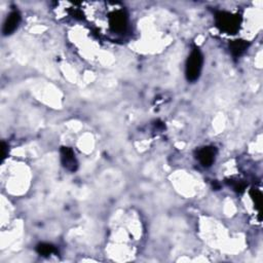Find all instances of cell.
Instances as JSON below:
<instances>
[{
  "label": "cell",
  "instance_id": "1",
  "mask_svg": "<svg viewBox=\"0 0 263 263\" xmlns=\"http://www.w3.org/2000/svg\"><path fill=\"white\" fill-rule=\"evenodd\" d=\"M215 23L223 32L227 34H236L240 30L242 18L239 14H234L228 11H218L215 14Z\"/></svg>",
  "mask_w": 263,
  "mask_h": 263
},
{
  "label": "cell",
  "instance_id": "2",
  "mask_svg": "<svg viewBox=\"0 0 263 263\" xmlns=\"http://www.w3.org/2000/svg\"><path fill=\"white\" fill-rule=\"evenodd\" d=\"M204 64V57L202 52L199 51L198 48H194L186 62V69H185V74H186V79L188 82L193 83L198 80V77L202 72Z\"/></svg>",
  "mask_w": 263,
  "mask_h": 263
},
{
  "label": "cell",
  "instance_id": "3",
  "mask_svg": "<svg viewBox=\"0 0 263 263\" xmlns=\"http://www.w3.org/2000/svg\"><path fill=\"white\" fill-rule=\"evenodd\" d=\"M109 26L117 33L125 32L128 27V15L122 9H117L109 15Z\"/></svg>",
  "mask_w": 263,
  "mask_h": 263
},
{
  "label": "cell",
  "instance_id": "4",
  "mask_svg": "<svg viewBox=\"0 0 263 263\" xmlns=\"http://www.w3.org/2000/svg\"><path fill=\"white\" fill-rule=\"evenodd\" d=\"M61 162L63 167L70 172H75L79 168V163L75 158V153L70 147H62L61 150Z\"/></svg>",
  "mask_w": 263,
  "mask_h": 263
},
{
  "label": "cell",
  "instance_id": "5",
  "mask_svg": "<svg viewBox=\"0 0 263 263\" xmlns=\"http://www.w3.org/2000/svg\"><path fill=\"white\" fill-rule=\"evenodd\" d=\"M216 148L213 146H206L197 150L196 158L203 167L209 168L213 165L216 158Z\"/></svg>",
  "mask_w": 263,
  "mask_h": 263
},
{
  "label": "cell",
  "instance_id": "6",
  "mask_svg": "<svg viewBox=\"0 0 263 263\" xmlns=\"http://www.w3.org/2000/svg\"><path fill=\"white\" fill-rule=\"evenodd\" d=\"M20 22H21V14H20V12L17 11V10L11 11L8 14L7 19L4 22L3 34L4 35H10L11 33H13L14 30L18 28Z\"/></svg>",
  "mask_w": 263,
  "mask_h": 263
},
{
  "label": "cell",
  "instance_id": "7",
  "mask_svg": "<svg viewBox=\"0 0 263 263\" xmlns=\"http://www.w3.org/2000/svg\"><path fill=\"white\" fill-rule=\"evenodd\" d=\"M249 43L247 42L246 40H242V39H237V40H233L229 43V50L233 54L234 57L238 58L240 56H242L247 49H248Z\"/></svg>",
  "mask_w": 263,
  "mask_h": 263
},
{
  "label": "cell",
  "instance_id": "8",
  "mask_svg": "<svg viewBox=\"0 0 263 263\" xmlns=\"http://www.w3.org/2000/svg\"><path fill=\"white\" fill-rule=\"evenodd\" d=\"M36 251L39 255L41 256H50L54 253L57 252L55 247L52 245V244H48V243H41V244H38L37 247H36Z\"/></svg>",
  "mask_w": 263,
  "mask_h": 263
},
{
  "label": "cell",
  "instance_id": "9",
  "mask_svg": "<svg viewBox=\"0 0 263 263\" xmlns=\"http://www.w3.org/2000/svg\"><path fill=\"white\" fill-rule=\"evenodd\" d=\"M251 196L256 204L257 209L261 210V206H262V194H261V192L257 189H252L251 190Z\"/></svg>",
  "mask_w": 263,
  "mask_h": 263
},
{
  "label": "cell",
  "instance_id": "10",
  "mask_svg": "<svg viewBox=\"0 0 263 263\" xmlns=\"http://www.w3.org/2000/svg\"><path fill=\"white\" fill-rule=\"evenodd\" d=\"M6 144L4 142H2V148H1V157H2V161L5 159L6 157Z\"/></svg>",
  "mask_w": 263,
  "mask_h": 263
}]
</instances>
